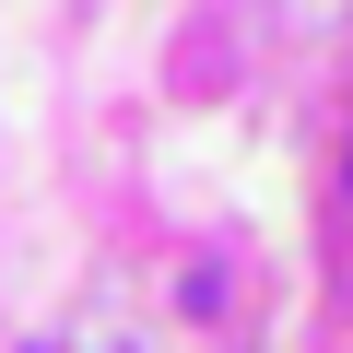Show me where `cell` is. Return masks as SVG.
Listing matches in <instances>:
<instances>
[{
	"mask_svg": "<svg viewBox=\"0 0 353 353\" xmlns=\"http://www.w3.org/2000/svg\"><path fill=\"white\" fill-rule=\"evenodd\" d=\"M341 176H353V153H341Z\"/></svg>",
	"mask_w": 353,
	"mask_h": 353,
	"instance_id": "cell-1",
	"label": "cell"
}]
</instances>
